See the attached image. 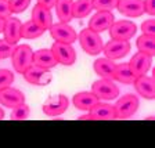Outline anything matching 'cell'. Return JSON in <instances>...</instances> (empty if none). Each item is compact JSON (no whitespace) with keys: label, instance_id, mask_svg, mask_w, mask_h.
I'll return each instance as SVG.
<instances>
[{"label":"cell","instance_id":"obj_10","mask_svg":"<svg viewBox=\"0 0 155 148\" xmlns=\"http://www.w3.org/2000/svg\"><path fill=\"white\" fill-rule=\"evenodd\" d=\"M103 51L107 58L110 60H119L129 54L130 43L129 40H118V39H111L103 47Z\"/></svg>","mask_w":155,"mask_h":148},{"label":"cell","instance_id":"obj_17","mask_svg":"<svg viewBox=\"0 0 155 148\" xmlns=\"http://www.w3.org/2000/svg\"><path fill=\"white\" fill-rule=\"evenodd\" d=\"M32 21L39 25L43 31H47L53 24V17L50 13V8H46L42 4H35L32 8Z\"/></svg>","mask_w":155,"mask_h":148},{"label":"cell","instance_id":"obj_20","mask_svg":"<svg viewBox=\"0 0 155 148\" xmlns=\"http://www.w3.org/2000/svg\"><path fill=\"white\" fill-rule=\"evenodd\" d=\"M93 120H114L115 119V112H114V105L107 103H98L89 111Z\"/></svg>","mask_w":155,"mask_h":148},{"label":"cell","instance_id":"obj_2","mask_svg":"<svg viewBox=\"0 0 155 148\" xmlns=\"http://www.w3.org/2000/svg\"><path fill=\"white\" fill-rule=\"evenodd\" d=\"M78 39H79V43H81V47L83 48V51L87 53L89 55H98L103 51L104 43L100 33L91 31L90 28L83 29L78 35Z\"/></svg>","mask_w":155,"mask_h":148},{"label":"cell","instance_id":"obj_18","mask_svg":"<svg viewBox=\"0 0 155 148\" xmlns=\"http://www.w3.org/2000/svg\"><path fill=\"white\" fill-rule=\"evenodd\" d=\"M75 108L81 111H90L97 103H98V97L93 91H81L76 93L72 98Z\"/></svg>","mask_w":155,"mask_h":148},{"label":"cell","instance_id":"obj_1","mask_svg":"<svg viewBox=\"0 0 155 148\" xmlns=\"http://www.w3.org/2000/svg\"><path fill=\"white\" fill-rule=\"evenodd\" d=\"M140 101L137 96L134 94H125L115 103L114 105V112H115V119H130L139 110Z\"/></svg>","mask_w":155,"mask_h":148},{"label":"cell","instance_id":"obj_6","mask_svg":"<svg viewBox=\"0 0 155 148\" xmlns=\"http://www.w3.org/2000/svg\"><path fill=\"white\" fill-rule=\"evenodd\" d=\"M69 107V100L65 94H57V96L48 97L46 103L43 104L42 110L46 115L55 118L58 115H62Z\"/></svg>","mask_w":155,"mask_h":148},{"label":"cell","instance_id":"obj_29","mask_svg":"<svg viewBox=\"0 0 155 148\" xmlns=\"http://www.w3.org/2000/svg\"><path fill=\"white\" fill-rule=\"evenodd\" d=\"M31 4V0H8V7L11 14L24 13Z\"/></svg>","mask_w":155,"mask_h":148},{"label":"cell","instance_id":"obj_32","mask_svg":"<svg viewBox=\"0 0 155 148\" xmlns=\"http://www.w3.org/2000/svg\"><path fill=\"white\" fill-rule=\"evenodd\" d=\"M141 32H143V35L155 36V19L154 18H150L141 24Z\"/></svg>","mask_w":155,"mask_h":148},{"label":"cell","instance_id":"obj_23","mask_svg":"<svg viewBox=\"0 0 155 148\" xmlns=\"http://www.w3.org/2000/svg\"><path fill=\"white\" fill-rule=\"evenodd\" d=\"M72 4H74V0H57L54 7L60 22H69L74 18V15H72Z\"/></svg>","mask_w":155,"mask_h":148},{"label":"cell","instance_id":"obj_7","mask_svg":"<svg viewBox=\"0 0 155 148\" xmlns=\"http://www.w3.org/2000/svg\"><path fill=\"white\" fill-rule=\"evenodd\" d=\"M50 35L54 39L55 42H61V43H72L76 42L78 39V33L72 26L68 25V22H57V24H51L50 26Z\"/></svg>","mask_w":155,"mask_h":148},{"label":"cell","instance_id":"obj_31","mask_svg":"<svg viewBox=\"0 0 155 148\" xmlns=\"http://www.w3.org/2000/svg\"><path fill=\"white\" fill-rule=\"evenodd\" d=\"M14 47H15L14 44H10L4 39H0V60L11 57V54L14 51Z\"/></svg>","mask_w":155,"mask_h":148},{"label":"cell","instance_id":"obj_35","mask_svg":"<svg viewBox=\"0 0 155 148\" xmlns=\"http://www.w3.org/2000/svg\"><path fill=\"white\" fill-rule=\"evenodd\" d=\"M39 4H42L43 7H46V8H50L51 10L53 7L55 6V3H57V0H38Z\"/></svg>","mask_w":155,"mask_h":148},{"label":"cell","instance_id":"obj_27","mask_svg":"<svg viewBox=\"0 0 155 148\" xmlns=\"http://www.w3.org/2000/svg\"><path fill=\"white\" fill-rule=\"evenodd\" d=\"M29 113H31V110L29 107L26 105L25 103L21 104V105H17L13 108L11 113H10V119L13 120H25L29 118Z\"/></svg>","mask_w":155,"mask_h":148},{"label":"cell","instance_id":"obj_3","mask_svg":"<svg viewBox=\"0 0 155 148\" xmlns=\"http://www.w3.org/2000/svg\"><path fill=\"white\" fill-rule=\"evenodd\" d=\"M14 71L18 74H24L31 65L33 64V50L28 44H18L14 47V51L11 54Z\"/></svg>","mask_w":155,"mask_h":148},{"label":"cell","instance_id":"obj_25","mask_svg":"<svg viewBox=\"0 0 155 148\" xmlns=\"http://www.w3.org/2000/svg\"><path fill=\"white\" fill-rule=\"evenodd\" d=\"M136 46L139 48V51L145 53V54H148L152 57L155 54V36L141 35L140 38H137Z\"/></svg>","mask_w":155,"mask_h":148},{"label":"cell","instance_id":"obj_37","mask_svg":"<svg viewBox=\"0 0 155 148\" xmlns=\"http://www.w3.org/2000/svg\"><path fill=\"white\" fill-rule=\"evenodd\" d=\"M2 119H4V111L0 108V120H2Z\"/></svg>","mask_w":155,"mask_h":148},{"label":"cell","instance_id":"obj_8","mask_svg":"<svg viewBox=\"0 0 155 148\" xmlns=\"http://www.w3.org/2000/svg\"><path fill=\"white\" fill-rule=\"evenodd\" d=\"M22 75L28 83L35 84V86H47L53 79V75L48 69L38 67L35 64L31 65Z\"/></svg>","mask_w":155,"mask_h":148},{"label":"cell","instance_id":"obj_4","mask_svg":"<svg viewBox=\"0 0 155 148\" xmlns=\"http://www.w3.org/2000/svg\"><path fill=\"white\" fill-rule=\"evenodd\" d=\"M91 91L98 97V100H105V101L115 100L116 97L119 96V87L114 83V81L103 79V77L100 81L94 82L93 86H91Z\"/></svg>","mask_w":155,"mask_h":148},{"label":"cell","instance_id":"obj_34","mask_svg":"<svg viewBox=\"0 0 155 148\" xmlns=\"http://www.w3.org/2000/svg\"><path fill=\"white\" fill-rule=\"evenodd\" d=\"M144 8L148 15H155V0H144Z\"/></svg>","mask_w":155,"mask_h":148},{"label":"cell","instance_id":"obj_11","mask_svg":"<svg viewBox=\"0 0 155 148\" xmlns=\"http://www.w3.org/2000/svg\"><path fill=\"white\" fill-rule=\"evenodd\" d=\"M151 64H152V57L141 51H137L129 61V67L136 77L147 75V72L151 68Z\"/></svg>","mask_w":155,"mask_h":148},{"label":"cell","instance_id":"obj_30","mask_svg":"<svg viewBox=\"0 0 155 148\" xmlns=\"http://www.w3.org/2000/svg\"><path fill=\"white\" fill-rule=\"evenodd\" d=\"M14 82V74L10 69H0V90L10 87Z\"/></svg>","mask_w":155,"mask_h":148},{"label":"cell","instance_id":"obj_36","mask_svg":"<svg viewBox=\"0 0 155 148\" xmlns=\"http://www.w3.org/2000/svg\"><path fill=\"white\" fill-rule=\"evenodd\" d=\"M4 24H6V18H3V17H0V33L3 32Z\"/></svg>","mask_w":155,"mask_h":148},{"label":"cell","instance_id":"obj_14","mask_svg":"<svg viewBox=\"0 0 155 148\" xmlns=\"http://www.w3.org/2000/svg\"><path fill=\"white\" fill-rule=\"evenodd\" d=\"M25 103V94L18 89L14 87H6L0 90V104L7 108H14L17 105Z\"/></svg>","mask_w":155,"mask_h":148},{"label":"cell","instance_id":"obj_19","mask_svg":"<svg viewBox=\"0 0 155 148\" xmlns=\"http://www.w3.org/2000/svg\"><path fill=\"white\" fill-rule=\"evenodd\" d=\"M115 67H116V64L114 62V60H110V58H107V57L98 58L93 64L94 72L100 77H103V79H110V81H114Z\"/></svg>","mask_w":155,"mask_h":148},{"label":"cell","instance_id":"obj_21","mask_svg":"<svg viewBox=\"0 0 155 148\" xmlns=\"http://www.w3.org/2000/svg\"><path fill=\"white\" fill-rule=\"evenodd\" d=\"M33 64L38 65V67L46 68V69H51L58 62L55 60L54 54L51 53V50L42 48V50H38V51H33Z\"/></svg>","mask_w":155,"mask_h":148},{"label":"cell","instance_id":"obj_9","mask_svg":"<svg viewBox=\"0 0 155 148\" xmlns=\"http://www.w3.org/2000/svg\"><path fill=\"white\" fill-rule=\"evenodd\" d=\"M137 26L134 22L127 21V19H120V21H114V24L110 26V36L111 39H118V40H129L130 38L136 35Z\"/></svg>","mask_w":155,"mask_h":148},{"label":"cell","instance_id":"obj_24","mask_svg":"<svg viewBox=\"0 0 155 148\" xmlns=\"http://www.w3.org/2000/svg\"><path fill=\"white\" fill-rule=\"evenodd\" d=\"M93 10V0H76L72 4V15L74 18H84Z\"/></svg>","mask_w":155,"mask_h":148},{"label":"cell","instance_id":"obj_12","mask_svg":"<svg viewBox=\"0 0 155 148\" xmlns=\"http://www.w3.org/2000/svg\"><path fill=\"white\" fill-rule=\"evenodd\" d=\"M115 21V15L111 11H97L89 21V28L97 33L108 31Z\"/></svg>","mask_w":155,"mask_h":148},{"label":"cell","instance_id":"obj_5","mask_svg":"<svg viewBox=\"0 0 155 148\" xmlns=\"http://www.w3.org/2000/svg\"><path fill=\"white\" fill-rule=\"evenodd\" d=\"M50 50H51V53L54 54L58 64L69 67V65H74L75 61H76V51H75V48L72 47V44L55 42L54 40V43H53Z\"/></svg>","mask_w":155,"mask_h":148},{"label":"cell","instance_id":"obj_33","mask_svg":"<svg viewBox=\"0 0 155 148\" xmlns=\"http://www.w3.org/2000/svg\"><path fill=\"white\" fill-rule=\"evenodd\" d=\"M10 15H11V11L8 7V0H0V17L8 18Z\"/></svg>","mask_w":155,"mask_h":148},{"label":"cell","instance_id":"obj_13","mask_svg":"<svg viewBox=\"0 0 155 148\" xmlns=\"http://www.w3.org/2000/svg\"><path fill=\"white\" fill-rule=\"evenodd\" d=\"M21 28H22V24H21V21L18 18H15V17L6 18V24H4L3 28L4 40L8 42L10 44L15 46L19 42V39L22 38L21 36Z\"/></svg>","mask_w":155,"mask_h":148},{"label":"cell","instance_id":"obj_26","mask_svg":"<svg viewBox=\"0 0 155 148\" xmlns=\"http://www.w3.org/2000/svg\"><path fill=\"white\" fill-rule=\"evenodd\" d=\"M45 32L46 31H43L39 25H36L32 19H29V21H26L25 24H22V28H21V36H22L24 39L40 38Z\"/></svg>","mask_w":155,"mask_h":148},{"label":"cell","instance_id":"obj_22","mask_svg":"<svg viewBox=\"0 0 155 148\" xmlns=\"http://www.w3.org/2000/svg\"><path fill=\"white\" fill-rule=\"evenodd\" d=\"M114 81H118L125 84H133V82L136 81V76L130 69L129 62H122V64L116 65L115 72H114Z\"/></svg>","mask_w":155,"mask_h":148},{"label":"cell","instance_id":"obj_16","mask_svg":"<svg viewBox=\"0 0 155 148\" xmlns=\"http://www.w3.org/2000/svg\"><path fill=\"white\" fill-rule=\"evenodd\" d=\"M136 91L145 100H154L155 98V81L154 77L143 75V76L136 77L133 82Z\"/></svg>","mask_w":155,"mask_h":148},{"label":"cell","instance_id":"obj_15","mask_svg":"<svg viewBox=\"0 0 155 148\" xmlns=\"http://www.w3.org/2000/svg\"><path fill=\"white\" fill-rule=\"evenodd\" d=\"M116 8L120 14L126 17H140L145 13L144 0H119L116 4Z\"/></svg>","mask_w":155,"mask_h":148},{"label":"cell","instance_id":"obj_28","mask_svg":"<svg viewBox=\"0 0 155 148\" xmlns=\"http://www.w3.org/2000/svg\"><path fill=\"white\" fill-rule=\"evenodd\" d=\"M119 0H93V8L97 11H112Z\"/></svg>","mask_w":155,"mask_h":148}]
</instances>
